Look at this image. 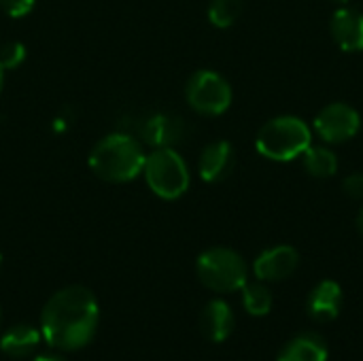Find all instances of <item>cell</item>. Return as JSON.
I'll list each match as a JSON object with an SVG mask.
<instances>
[{"instance_id": "cell-1", "label": "cell", "mask_w": 363, "mask_h": 361, "mask_svg": "<svg viewBox=\"0 0 363 361\" xmlns=\"http://www.w3.org/2000/svg\"><path fill=\"white\" fill-rule=\"evenodd\" d=\"M100 323L96 296L83 285L55 291L40 313V334L57 351H77L89 345Z\"/></svg>"}, {"instance_id": "cell-2", "label": "cell", "mask_w": 363, "mask_h": 361, "mask_svg": "<svg viewBox=\"0 0 363 361\" xmlns=\"http://www.w3.org/2000/svg\"><path fill=\"white\" fill-rule=\"evenodd\" d=\"M147 153L143 145L130 134H108L89 151L91 172L106 183H130L143 174Z\"/></svg>"}, {"instance_id": "cell-3", "label": "cell", "mask_w": 363, "mask_h": 361, "mask_svg": "<svg viewBox=\"0 0 363 361\" xmlns=\"http://www.w3.org/2000/svg\"><path fill=\"white\" fill-rule=\"evenodd\" d=\"M313 145L311 126L296 115H281L266 121L257 136L255 149L272 162H294Z\"/></svg>"}, {"instance_id": "cell-4", "label": "cell", "mask_w": 363, "mask_h": 361, "mask_svg": "<svg viewBox=\"0 0 363 361\" xmlns=\"http://www.w3.org/2000/svg\"><path fill=\"white\" fill-rule=\"evenodd\" d=\"M200 283L217 294L240 291L247 285V264L240 253L228 247H213L200 253L196 262Z\"/></svg>"}, {"instance_id": "cell-5", "label": "cell", "mask_w": 363, "mask_h": 361, "mask_svg": "<svg viewBox=\"0 0 363 361\" xmlns=\"http://www.w3.org/2000/svg\"><path fill=\"white\" fill-rule=\"evenodd\" d=\"M149 189L162 200H179L189 189V166L174 147L153 149L143 168Z\"/></svg>"}, {"instance_id": "cell-6", "label": "cell", "mask_w": 363, "mask_h": 361, "mask_svg": "<svg viewBox=\"0 0 363 361\" xmlns=\"http://www.w3.org/2000/svg\"><path fill=\"white\" fill-rule=\"evenodd\" d=\"M185 98L196 113L206 117H217L230 109L234 94L230 81L223 74L204 68V70H196L187 79Z\"/></svg>"}, {"instance_id": "cell-7", "label": "cell", "mask_w": 363, "mask_h": 361, "mask_svg": "<svg viewBox=\"0 0 363 361\" xmlns=\"http://www.w3.org/2000/svg\"><path fill=\"white\" fill-rule=\"evenodd\" d=\"M315 132L325 145H342L353 140L362 130V117L355 106L347 102L325 104L315 117Z\"/></svg>"}, {"instance_id": "cell-8", "label": "cell", "mask_w": 363, "mask_h": 361, "mask_svg": "<svg viewBox=\"0 0 363 361\" xmlns=\"http://www.w3.org/2000/svg\"><path fill=\"white\" fill-rule=\"evenodd\" d=\"M300 266V253L291 245H277L262 251L253 262V274L262 283H279L289 279Z\"/></svg>"}, {"instance_id": "cell-9", "label": "cell", "mask_w": 363, "mask_h": 361, "mask_svg": "<svg viewBox=\"0 0 363 361\" xmlns=\"http://www.w3.org/2000/svg\"><path fill=\"white\" fill-rule=\"evenodd\" d=\"M140 136L153 149L174 147L187 134L185 121L174 113H153L140 123Z\"/></svg>"}, {"instance_id": "cell-10", "label": "cell", "mask_w": 363, "mask_h": 361, "mask_svg": "<svg viewBox=\"0 0 363 361\" xmlns=\"http://www.w3.org/2000/svg\"><path fill=\"white\" fill-rule=\"evenodd\" d=\"M236 166V151L228 140L208 143L198 160V172L204 183H221L225 181Z\"/></svg>"}, {"instance_id": "cell-11", "label": "cell", "mask_w": 363, "mask_h": 361, "mask_svg": "<svg viewBox=\"0 0 363 361\" xmlns=\"http://www.w3.org/2000/svg\"><path fill=\"white\" fill-rule=\"evenodd\" d=\"M334 43L347 53L363 51V13L353 6H338L330 19Z\"/></svg>"}, {"instance_id": "cell-12", "label": "cell", "mask_w": 363, "mask_h": 361, "mask_svg": "<svg viewBox=\"0 0 363 361\" xmlns=\"http://www.w3.org/2000/svg\"><path fill=\"white\" fill-rule=\"evenodd\" d=\"M342 287L336 281H321L317 287H313V291L306 298V313L311 319H315L317 323H330L334 321L340 311H342Z\"/></svg>"}, {"instance_id": "cell-13", "label": "cell", "mask_w": 363, "mask_h": 361, "mask_svg": "<svg viewBox=\"0 0 363 361\" xmlns=\"http://www.w3.org/2000/svg\"><path fill=\"white\" fill-rule=\"evenodd\" d=\"M200 332L211 343H223L234 332L232 306L223 300H211L200 313Z\"/></svg>"}, {"instance_id": "cell-14", "label": "cell", "mask_w": 363, "mask_h": 361, "mask_svg": "<svg viewBox=\"0 0 363 361\" xmlns=\"http://www.w3.org/2000/svg\"><path fill=\"white\" fill-rule=\"evenodd\" d=\"M328 343L313 332L298 334L279 353L277 361H328Z\"/></svg>"}, {"instance_id": "cell-15", "label": "cell", "mask_w": 363, "mask_h": 361, "mask_svg": "<svg viewBox=\"0 0 363 361\" xmlns=\"http://www.w3.org/2000/svg\"><path fill=\"white\" fill-rule=\"evenodd\" d=\"M43 340V334L40 330L32 328V326H26V323H19V326H13L11 330H6L0 338V351L9 357H15V360H21V357H28L32 355L38 345Z\"/></svg>"}, {"instance_id": "cell-16", "label": "cell", "mask_w": 363, "mask_h": 361, "mask_svg": "<svg viewBox=\"0 0 363 361\" xmlns=\"http://www.w3.org/2000/svg\"><path fill=\"white\" fill-rule=\"evenodd\" d=\"M302 166L315 179H330L338 172V155L328 145H311L302 153Z\"/></svg>"}, {"instance_id": "cell-17", "label": "cell", "mask_w": 363, "mask_h": 361, "mask_svg": "<svg viewBox=\"0 0 363 361\" xmlns=\"http://www.w3.org/2000/svg\"><path fill=\"white\" fill-rule=\"evenodd\" d=\"M242 306L251 317H266L272 311V291L259 283H247L242 289Z\"/></svg>"}, {"instance_id": "cell-18", "label": "cell", "mask_w": 363, "mask_h": 361, "mask_svg": "<svg viewBox=\"0 0 363 361\" xmlns=\"http://www.w3.org/2000/svg\"><path fill=\"white\" fill-rule=\"evenodd\" d=\"M242 13V0H211L208 4V21L215 28H232Z\"/></svg>"}, {"instance_id": "cell-19", "label": "cell", "mask_w": 363, "mask_h": 361, "mask_svg": "<svg viewBox=\"0 0 363 361\" xmlns=\"http://www.w3.org/2000/svg\"><path fill=\"white\" fill-rule=\"evenodd\" d=\"M23 60H26V47L21 43L11 40L0 47V64L4 70H13V68L21 66Z\"/></svg>"}, {"instance_id": "cell-20", "label": "cell", "mask_w": 363, "mask_h": 361, "mask_svg": "<svg viewBox=\"0 0 363 361\" xmlns=\"http://www.w3.org/2000/svg\"><path fill=\"white\" fill-rule=\"evenodd\" d=\"M36 0H0V6L2 11L9 15V17H26L32 9H34Z\"/></svg>"}, {"instance_id": "cell-21", "label": "cell", "mask_w": 363, "mask_h": 361, "mask_svg": "<svg viewBox=\"0 0 363 361\" xmlns=\"http://www.w3.org/2000/svg\"><path fill=\"white\" fill-rule=\"evenodd\" d=\"M342 189L349 198L353 200H363V172H353L349 177H345L342 181Z\"/></svg>"}, {"instance_id": "cell-22", "label": "cell", "mask_w": 363, "mask_h": 361, "mask_svg": "<svg viewBox=\"0 0 363 361\" xmlns=\"http://www.w3.org/2000/svg\"><path fill=\"white\" fill-rule=\"evenodd\" d=\"M34 361H66L64 357H60V355H49V353H45V355H36Z\"/></svg>"}, {"instance_id": "cell-23", "label": "cell", "mask_w": 363, "mask_h": 361, "mask_svg": "<svg viewBox=\"0 0 363 361\" xmlns=\"http://www.w3.org/2000/svg\"><path fill=\"white\" fill-rule=\"evenodd\" d=\"M357 228H359V232H362L363 236V206L359 209V213H357Z\"/></svg>"}, {"instance_id": "cell-24", "label": "cell", "mask_w": 363, "mask_h": 361, "mask_svg": "<svg viewBox=\"0 0 363 361\" xmlns=\"http://www.w3.org/2000/svg\"><path fill=\"white\" fill-rule=\"evenodd\" d=\"M332 2H336L338 6H347V4H349L351 0H332Z\"/></svg>"}, {"instance_id": "cell-25", "label": "cell", "mask_w": 363, "mask_h": 361, "mask_svg": "<svg viewBox=\"0 0 363 361\" xmlns=\"http://www.w3.org/2000/svg\"><path fill=\"white\" fill-rule=\"evenodd\" d=\"M2 83H4V68H2V64H0V89H2Z\"/></svg>"}, {"instance_id": "cell-26", "label": "cell", "mask_w": 363, "mask_h": 361, "mask_svg": "<svg viewBox=\"0 0 363 361\" xmlns=\"http://www.w3.org/2000/svg\"><path fill=\"white\" fill-rule=\"evenodd\" d=\"M0 321H2V306H0Z\"/></svg>"}, {"instance_id": "cell-27", "label": "cell", "mask_w": 363, "mask_h": 361, "mask_svg": "<svg viewBox=\"0 0 363 361\" xmlns=\"http://www.w3.org/2000/svg\"><path fill=\"white\" fill-rule=\"evenodd\" d=\"M0 266H2V253H0Z\"/></svg>"}]
</instances>
